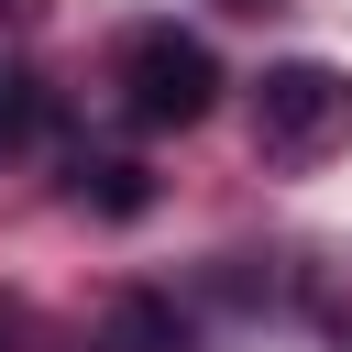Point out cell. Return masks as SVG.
<instances>
[{"mask_svg":"<svg viewBox=\"0 0 352 352\" xmlns=\"http://www.w3.org/2000/svg\"><path fill=\"white\" fill-rule=\"evenodd\" d=\"M110 88H121V110H132L143 132H198V121L220 110V55H209L198 33H176V22H132Z\"/></svg>","mask_w":352,"mask_h":352,"instance_id":"2","label":"cell"},{"mask_svg":"<svg viewBox=\"0 0 352 352\" xmlns=\"http://www.w3.org/2000/svg\"><path fill=\"white\" fill-rule=\"evenodd\" d=\"M99 352H198V319L165 286H121L110 319H99Z\"/></svg>","mask_w":352,"mask_h":352,"instance_id":"3","label":"cell"},{"mask_svg":"<svg viewBox=\"0 0 352 352\" xmlns=\"http://www.w3.org/2000/svg\"><path fill=\"white\" fill-rule=\"evenodd\" d=\"M231 11H275V0H231Z\"/></svg>","mask_w":352,"mask_h":352,"instance_id":"6","label":"cell"},{"mask_svg":"<svg viewBox=\"0 0 352 352\" xmlns=\"http://www.w3.org/2000/svg\"><path fill=\"white\" fill-rule=\"evenodd\" d=\"M66 187H77L99 220H143V209H154V176H143L132 154H77V165H66Z\"/></svg>","mask_w":352,"mask_h":352,"instance_id":"4","label":"cell"},{"mask_svg":"<svg viewBox=\"0 0 352 352\" xmlns=\"http://www.w3.org/2000/svg\"><path fill=\"white\" fill-rule=\"evenodd\" d=\"M44 121H55V88L44 77H0V154H33Z\"/></svg>","mask_w":352,"mask_h":352,"instance_id":"5","label":"cell"},{"mask_svg":"<svg viewBox=\"0 0 352 352\" xmlns=\"http://www.w3.org/2000/svg\"><path fill=\"white\" fill-rule=\"evenodd\" d=\"M352 143V66L330 55H286L253 77V154L264 165H319Z\"/></svg>","mask_w":352,"mask_h":352,"instance_id":"1","label":"cell"}]
</instances>
